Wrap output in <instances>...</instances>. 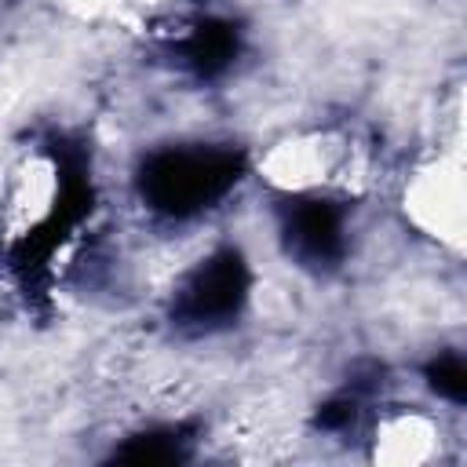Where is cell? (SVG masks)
Returning <instances> with one entry per match:
<instances>
[{
    "mask_svg": "<svg viewBox=\"0 0 467 467\" xmlns=\"http://www.w3.org/2000/svg\"><path fill=\"white\" fill-rule=\"evenodd\" d=\"M179 51H182L186 66H193L201 77H208V73H219L230 66V58L237 55V33L226 22H201L182 36Z\"/></svg>",
    "mask_w": 467,
    "mask_h": 467,
    "instance_id": "4",
    "label": "cell"
},
{
    "mask_svg": "<svg viewBox=\"0 0 467 467\" xmlns=\"http://www.w3.org/2000/svg\"><path fill=\"white\" fill-rule=\"evenodd\" d=\"M431 383L438 394H445L449 401H463L467 394V368L460 361V354H441L434 365H431Z\"/></svg>",
    "mask_w": 467,
    "mask_h": 467,
    "instance_id": "6",
    "label": "cell"
},
{
    "mask_svg": "<svg viewBox=\"0 0 467 467\" xmlns=\"http://www.w3.org/2000/svg\"><path fill=\"white\" fill-rule=\"evenodd\" d=\"M281 241L299 266H336L347 248L343 208L325 197H296L281 215Z\"/></svg>",
    "mask_w": 467,
    "mask_h": 467,
    "instance_id": "3",
    "label": "cell"
},
{
    "mask_svg": "<svg viewBox=\"0 0 467 467\" xmlns=\"http://www.w3.org/2000/svg\"><path fill=\"white\" fill-rule=\"evenodd\" d=\"M244 171L241 153L223 146H164L139 168L142 201L168 219H190L223 201Z\"/></svg>",
    "mask_w": 467,
    "mask_h": 467,
    "instance_id": "1",
    "label": "cell"
},
{
    "mask_svg": "<svg viewBox=\"0 0 467 467\" xmlns=\"http://www.w3.org/2000/svg\"><path fill=\"white\" fill-rule=\"evenodd\" d=\"M182 441L186 438H179V431L135 434L124 449H117V460H128V463H171V460H182L186 456Z\"/></svg>",
    "mask_w": 467,
    "mask_h": 467,
    "instance_id": "5",
    "label": "cell"
},
{
    "mask_svg": "<svg viewBox=\"0 0 467 467\" xmlns=\"http://www.w3.org/2000/svg\"><path fill=\"white\" fill-rule=\"evenodd\" d=\"M252 288L248 263L237 248H219L208 259H201L171 299V317L190 328H219L230 325Z\"/></svg>",
    "mask_w": 467,
    "mask_h": 467,
    "instance_id": "2",
    "label": "cell"
}]
</instances>
